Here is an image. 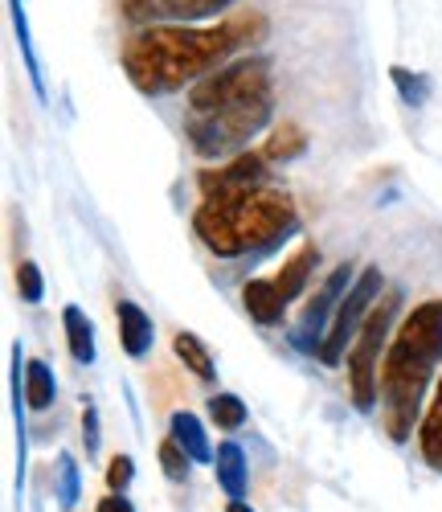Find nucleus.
<instances>
[{
    "label": "nucleus",
    "instance_id": "11",
    "mask_svg": "<svg viewBox=\"0 0 442 512\" xmlns=\"http://www.w3.org/2000/svg\"><path fill=\"white\" fill-rule=\"evenodd\" d=\"M242 308L250 312V320L267 324V328L287 316V300H283V291H279L275 279H250L242 287Z\"/></svg>",
    "mask_w": 442,
    "mask_h": 512
},
{
    "label": "nucleus",
    "instance_id": "23",
    "mask_svg": "<svg viewBox=\"0 0 442 512\" xmlns=\"http://www.w3.org/2000/svg\"><path fill=\"white\" fill-rule=\"evenodd\" d=\"M13 21H17V41H21V54H25V66H29V78H33V91H37V95H46V78H41V62H37V54H33L29 21H25L21 0H13Z\"/></svg>",
    "mask_w": 442,
    "mask_h": 512
},
{
    "label": "nucleus",
    "instance_id": "17",
    "mask_svg": "<svg viewBox=\"0 0 442 512\" xmlns=\"http://www.w3.org/2000/svg\"><path fill=\"white\" fill-rule=\"evenodd\" d=\"M172 353H176V361H181L193 377H201V381H217V361H213V353L205 349V340H201V336H193V332H176V336H172Z\"/></svg>",
    "mask_w": 442,
    "mask_h": 512
},
{
    "label": "nucleus",
    "instance_id": "9",
    "mask_svg": "<svg viewBox=\"0 0 442 512\" xmlns=\"http://www.w3.org/2000/svg\"><path fill=\"white\" fill-rule=\"evenodd\" d=\"M267 181H271V164L262 152H238L226 164L217 160V168H201V177H197L201 193L205 189H258Z\"/></svg>",
    "mask_w": 442,
    "mask_h": 512
},
{
    "label": "nucleus",
    "instance_id": "25",
    "mask_svg": "<svg viewBox=\"0 0 442 512\" xmlns=\"http://www.w3.org/2000/svg\"><path fill=\"white\" fill-rule=\"evenodd\" d=\"M393 82L402 87V95H406V103H410V107H422V103H426V91H430L426 74H414V78H410V70L393 66Z\"/></svg>",
    "mask_w": 442,
    "mask_h": 512
},
{
    "label": "nucleus",
    "instance_id": "12",
    "mask_svg": "<svg viewBox=\"0 0 442 512\" xmlns=\"http://www.w3.org/2000/svg\"><path fill=\"white\" fill-rule=\"evenodd\" d=\"M213 472H217V488L226 492L230 500H242L246 496V488H250V463H246V451L238 443H221L217 447Z\"/></svg>",
    "mask_w": 442,
    "mask_h": 512
},
{
    "label": "nucleus",
    "instance_id": "27",
    "mask_svg": "<svg viewBox=\"0 0 442 512\" xmlns=\"http://www.w3.org/2000/svg\"><path fill=\"white\" fill-rule=\"evenodd\" d=\"M131 480H136V459H131V455H115L107 463V488L111 492H127Z\"/></svg>",
    "mask_w": 442,
    "mask_h": 512
},
{
    "label": "nucleus",
    "instance_id": "4",
    "mask_svg": "<svg viewBox=\"0 0 442 512\" xmlns=\"http://www.w3.org/2000/svg\"><path fill=\"white\" fill-rule=\"evenodd\" d=\"M271 115H275V87H271V70H262L234 99L209 111H189L185 136L201 160H226L246 152L250 140L271 123Z\"/></svg>",
    "mask_w": 442,
    "mask_h": 512
},
{
    "label": "nucleus",
    "instance_id": "15",
    "mask_svg": "<svg viewBox=\"0 0 442 512\" xmlns=\"http://www.w3.org/2000/svg\"><path fill=\"white\" fill-rule=\"evenodd\" d=\"M168 435L189 451L193 463H213L217 451H213V443H209V435H205V426H201V418H197L193 410H176L172 422H168Z\"/></svg>",
    "mask_w": 442,
    "mask_h": 512
},
{
    "label": "nucleus",
    "instance_id": "29",
    "mask_svg": "<svg viewBox=\"0 0 442 512\" xmlns=\"http://www.w3.org/2000/svg\"><path fill=\"white\" fill-rule=\"evenodd\" d=\"M226 512H254V508H250L246 500H230V508H226Z\"/></svg>",
    "mask_w": 442,
    "mask_h": 512
},
{
    "label": "nucleus",
    "instance_id": "13",
    "mask_svg": "<svg viewBox=\"0 0 442 512\" xmlns=\"http://www.w3.org/2000/svg\"><path fill=\"white\" fill-rule=\"evenodd\" d=\"M62 328H66V349L78 365H95L99 357V345H95V324L78 304H66L62 308Z\"/></svg>",
    "mask_w": 442,
    "mask_h": 512
},
{
    "label": "nucleus",
    "instance_id": "26",
    "mask_svg": "<svg viewBox=\"0 0 442 512\" xmlns=\"http://www.w3.org/2000/svg\"><path fill=\"white\" fill-rule=\"evenodd\" d=\"M82 443H86V455H99L103 447V426H99L95 402H82Z\"/></svg>",
    "mask_w": 442,
    "mask_h": 512
},
{
    "label": "nucleus",
    "instance_id": "5",
    "mask_svg": "<svg viewBox=\"0 0 442 512\" xmlns=\"http://www.w3.org/2000/svg\"><path fill=\"white\" fill-rule=\"evenodd\" d=\"M397 308H402V291H385L377 308L369 312V320L361 324L357 340L348 349V394H352V406L357 410H373L381 402V390H377V377H381V357L389 349V336H393V320H397Z\"/></svg>",
    "mask_w": 442,
    "mask_h": 512
},
{
    "label": "nucleus",
    "instance_id": "22",
    "mask_svg": "<svg viewBox=\"0 0 442 512\" xmlns=\"http://www.w3.org/2000/svg\"><path fill=\"white\" fill-rule=\"evenodd\" d=\"M160 472H164L172 484H185V480L193 476V459H189V451L176 443L172 435L160 443Z\"/></svg>",
    "mask_w": 442,
    "mask_h": 512
},
{
    "label": "nucleus",
    "instance_id": "24",
    "mask_svg": "<svg viewBox=\"0 0 442 512\" xmlns=\"http://www.w3.org/2000/svg\"><path fill=\"white\" fill-rule=\"evenodd\" d=\"M17 295L25 304H41V295H46V279H41V267L21 259L17 263Z\"/></svg>",
    "mask_w": 442,
    "mask_h": 512
},
{
    "label": "nucleus",
    "instance_id": "21",
    "mask_svg": "<svg viewBox=\"0 0 442 512\" xmlns=\"http://www.w3.org/2000/svg\"><path fill=\"white\" fill-rule=\"evenodd\" d=\"M246 402L238 394H213L209 398V418L217 431H238V426H246Z\"/></svg>",
    "mask_w": 442,
    "mask_h": 512
},
{
    "label": "nucleus",
    "instance_id": "7",
    "mask_svg": "<svg viewBox=\"0 0 442 512\" xmlns=\"http://www.w3.org/2000/svg\"><path fill=\"white\" fill-rule=\"evenodd\" d=\"M352 279H357V275H352V263H340V267L324 279V287L312 295V304L303 308V320H299V332H295V345H299V349L320 353L324 332H328V320L336 316V308H340V300L348 295Z\"/></svg>",
    "mask_w": 442,
    "mask_h": 512
},
{
    "label": "nucleus",
    "instance_id": "2",
    "mask_svg": "<svg viewBox=\"0 0 442 512\" xmlns=\"http://www.w3.org/2000/svg\"><path fill=\"white\" fill-rule=\"evenodd\" d=\"M442 361V300H422L402 324L393 328L389 349L381 357V422L393 443H406L422 422V402Z\"/></svg>",
    "mask_w": 442,
    "mask_h": 512
},
{
    "label": "nucleus",
    "instance_id": "18",
    "mask_svg": "<svg viewBox=\"0 0 442 512\" xmlns=\"http://www.w3.org/2000/svg\"><path fill=\"white\" fill-rule=\"evenodd\" d=\"M21 386H25V402L29 410H50L54 398H58V377L46 361H25V377H21Z\"/></svg>",
    "mask_w": 442,
    "mask_h": 512
},
{
    "label": "nucleus",
    "instance_id": "14",
    "mask_svg": "<svg viewBox=\"0 0 442 512\" xmlns=\"http://www.w3.org/2000/svg\"><path fill=\"white\" fill-rule=\"evenodd\" d=\"M316 263H320V246H316V242H303V246L291 254V259L279 267L275 283H279V291H283V300H287V304L303 295V287H307V279H312Z\"/></svg>",
    "mask_w": 442,
    "mask_h": 512
},
{
    "label": "nucleus",
    "instance_id": "8",
    "mask_svg": "<svg viewBox=\"0 0 442 512\" xmlns=\"http://www.w3.org/2000/svg\"><path fill=\"white\" fill-rule=\"evenodd\" d=\"M234 0H119V13L131 25H189L226 13Z\"/></svg>",
    "mask_w": 442,
    "mask_h": 512
},
{
    "label": "nucleus",
    "instance_id": "28",
    "mask_svg": "<svg viewBox=\"0 0 442 512\" xmlns=\"http://www.w3.org/2000/svg\"><path fill=\"white\" fill-rule=\"evenodd\" d=\"M95 512H136V504H131L123 492H107V496L95 504Z\"/></svg>",
    "mask_w": 442,
    "mask_h": 512
},
{
    "label": "nucleus",
    "instance_id": "20",
    "mask_svg": "<svg viewBox=\"0 0 442 512\" xmlns=\"http://www.w3.org/2000/svg\"><path fill=\"white\" fill-rule=\"evenodd\" d=\"M54 500H58V508H62V512L78 508V500H82L78 459H74L70 451H62V455H58V463H54Z\"/></svg>",
    "mask_w": 442,
    "mask_h": 512
},
{
    "label": "nucleus",
    "instance_id": "19",
    "mask_svg": "<svg viewBox=\"0 0 442 512\" xmlns=\"http://www.w3.org/2000/svg\"><path fill=\"white\" fill-rule=\"evenodd\" d=\"M258 152L267 156V164H291V160H299L307 152V136H303L299 123H279Z\"/></svg>",
    "mask_w": 442,
    "mask_h": 512
},
{
    "label": "nucleus",
    "instance_id": "10",
    "mask_svg": "<svg viewBox=\"0 0 442 512\" xmlns=\"http://www.w3.org/2000/svg\"><path fill=\"white\" fill-rule=\"evenodd\" d=\"M115 320H119V345H123V353H127L131 361L148 357L152 345H156V324H152V316H148L136 300H119V304H115Z\"/></svg>",
    "mask_w": 442,
    "mask_h": 512
},
{
    "label": "nucleus",
    "instance_id": "3",
    "mask_svg": "<svg viewBox=\"0 0 442 512\" xmlns=\"http://www.w3.org/2000/svg\"><path fill=\"white\" fill-rule=\"evenodd\" d=\"M193 230L217 259H242L254 250H271L295 230V205L271 185L205 189L193 213Z\"/></svg>",
    "mask_w": 442,
    "mask_h": 512
},
{
    "label": "nucleus",
    "instance_id": "6",
    "mask_svg": "<svg viewBox=\"0 0 442 512\" xmlns=\"http://www.w3.org/2000/svg\"><path fill=\"white\" fill-rule=\"evenodd\" d=\"M381 295H385V275H381V267H365L357 279H352L348 295L340 300V308H336V316H332V324H328V332H324V345H320V353H316L324 365H340V361L348 357L352 340H357L361 324L369 320V312L377 308Z\"/></svg>",
    "mask_w": 442,
    "mask_h": 512
},
{
    "label": "nucleus",
    "instance_id": "1",
    "mask_svg": "<svg viewBox=\"0 0 442 512\" xmlns=\"http://www.w3.org/2000/svg\"><path fill=\"white\" fill-rule=\"evenodd\" d=\"M267 37L262 13H234L217 25H144L123 41V70L140 95H172L226 66Z\"/></svg>",
    "mask_w": 442,
    "mask_h": 512
},
{
    "label": "nucleus",
    "instance_id": "16",
    "mask_svg": "<svg viewBox=\"0 0 442 512\" xmlns=\"http://www.w3.org/2000/svg\"><path fill=\"white\" fill-rule=\"evenodd\" d=\"M418 447H422V459L442 472V373H438V386H434V398L418 422Z\"/></svg>",
    "mask_w": 442,
    "mask_h": 512
}]
</instances>
